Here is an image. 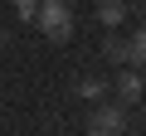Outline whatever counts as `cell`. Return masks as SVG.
Here are the masks:
<instances>
[{"instance_id": "1", "label": "cell", "mask_w": 146, "mask_h": 136, "mask_svg": "<svg viewBox=\"0 0 146 136\" xmlns=\"http://www.w3.org/2000/svg\"><path fill=\"white\" fill-rule=\"evenodd\" d=\"M34 24L44 29L49 44H68L73 39V10L63 5V0H39L34 5Z\"/></svg>"}, {"instance_id": "2", "label": "cell", "mask_w": 146, "mask_h": 136, "mask_svg": "<svg viewBox=\"0 0 146 136\" xmlns=\"http://www.w3.org/2000/svg\"><path fill=\"white\" fill-rule=\"evenodd\" d=\"M88 136H127V107H93Z\"/></svg>"}, {"instance_id": "3", "label": "cell", "mask_w": 146, "mask_h": 136, "mask_svg": "<svg viewBox=\"0 0 146 136\" xmlns=\"http://www.w3.org/2000/svg\"><path fill=\"white\" fill-rule=\"evenodd\" d=\"M141 73H136V68H127V73L117 78V97H122V107H131V102H141Z\"/></svg>"}, {"instance_id": "4", "label": "cell", "mask_w": 146, "mask_h": 136, "mask_svg": "<svg viewBox=\"0 0 146 136\" xmlns=\"http://www.w3.org/2000/svg\"><path fill=\"white\" fill-rule=\"evenodd\" d=\"M102 53H107L112 63H131V39H122V34H107V39H102Z\"/></svg>"}, {"instance_id": "5", "label": "cell", "mask_w": 146, "mask_h": 136, "mask_svg": "<svg viewBox=\"0 0 146 136\" xmlns=\"http://www.w3.org/2000/svg\"><path fill=\"white\" fill-rule=\"evenodd\" d=\"M98 20L112 29V24H122L127 20V0H98Z\"/></svg>"}, {"instance_id": "6", "label": "cell", "mask_w": 146, "mask_h": 136, "mask_svg": "<svg viewBox=\"0 0 146 136\" xmlns=\"http://www.w3.org/2000/svg\"><path fill=\"white\" fill-rule=\"evenodd\" d=\"M78 92H83L88 102H102V97H107V83H102V78H78Z\"/></svg>"}, {"instance_id": "7", "label": "cell", "mask_w": 146, "mask_h": 136, "mask_svg": "<svg viewBox=\"0 0 146 136\" xmlns=\"http://www.w3.org/2000/svg\"><path fill=\"white\" fill-rule=\"evenodd\" d=\"M131 63H146V29H136L131 39Z\"/></svg>"}, {"instance_id": "8", "label": "cell", "mask_w": 146, "mask_h": 136, "mask_svg": "<svg viewBox=\"0 0 146 136\" xmlns=\"http://www.w3.org/2000/svg\"><path fill=\"white\" fill-rule=\"evenodd\" d=\"M10 5L20 10V20H34V5H39V0H10Z\"/></svg>"}, {"instance_id": "9", "label": "cell", "mask_w": 146, "mask_h": 136, "mask_svg": "<svg viewBox=\"0 0 146 136\" xmlns=\"http://www.w3.org/2000/svg\"><path fill=\"white\" fill-rule=\"evenodd\" d=\"M63 5H73V0H63Z\"/></svg>"}]
</instances>
